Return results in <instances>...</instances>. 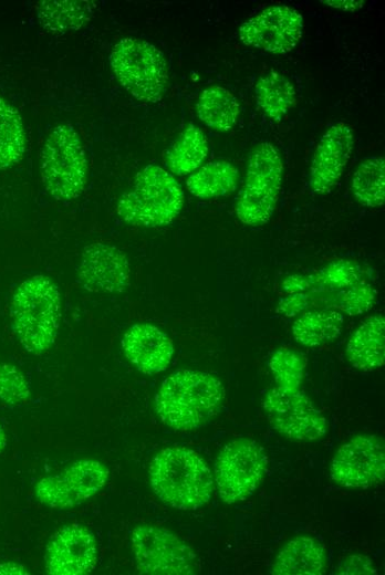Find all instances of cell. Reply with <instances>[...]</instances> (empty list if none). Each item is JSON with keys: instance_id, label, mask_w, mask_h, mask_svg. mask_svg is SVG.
I'll return each instance as SVG.
<instances>
[{"instance_id": "26", "label": "cell", "mask_w": 385, "mask_h": 575, "mask_svg": "<svg viewBox=\"0 0 385 575\" xmlns=\"http://www.w3.org/2000/svg\"><path fill=\"white\" fill-rule=\"evenodd\" d=\"M254 96L260 109L273 121L283 118L296 102L292 82L274 71L259 77L254 87Z\"/></svg>"}, {"instance_id": "17", "label": "cell", "mask_w": 385, "mask_h": 575, "mask_svg": "<svg viewBox=\"0 0 385 575\" xmlns=\"http://www.w3.org/2000/svg\"><path fill=\"white\" fill-rule=\"evenodd\" d=\"M121 346L125 357L146 375L164 372L174 354L173 339L159 327L136 323L124 333Z\"/></svg>"}, {"instance_id": "30", "label": "cell", "mask_w": 385, "mask_h": 575, "mask_svg": "<svg viewBox=\"0 0 385 575\" xmlns=\"http://www.w3.org/2000/svg\"><path fill=\"white\" fill-rule=\"evenodd\" d=\"M31 390L23 373L14 365L0 363V400L9 405L24 404Z\"/></svg>"}, {"instance_id": "3", "label": "cell", "mask_w": 385, "mask_h": 575, "mask_svg": "<svg viewBox=\"0 0 385 575\" xmlns=\"http://www.w3.org/2000/svg\"><path fill=\"white\" fill-rule=\"evenodd\" d=\"M62 315L61 294L45 275H33L15 289L10 316L22 347L34 355L49 351L55 342Z\"/></svg>"}, {"instance_id": "35", "label": "cell", "mask_w": 385, "mask_h": 575, "mask_svg": "<svg viewBox=\"0 0 385 575\" xmlns=\"http://www.w3.org/2000/svg\"><path fill=\"white\" fill-rule=\"evenodd\" d=\"M7 445V436L3 429L0 427V452L4 449Z\"/></svg>"}, {"instance_id": "10", "label": "cell", "mask_w": 385, "mask_h": 575, "mask_svg": "<svg viewBox=\"0 0 385 575\" xmlns=\"http://www.w3.org/2000/svg\"><path fill=\"white\" fill-rule=\"evenodd\" d=\"M110 478L108 468L93 458L79 459L58 474L41 478L34 494L51 509H72L94 496Z\"/></svg>"}, {"instance_id": "9", "label": "cell", "mask_w": 385, "mask_h": 575, "mask_svg": "<svg viewBox=\"0 0 385 575\" xmlns=\"http://www.w3.org/2000/svg\"><path fill=\"white\" fill-rule=\"evenodd\" d=\"M267 468V453L257 441L238 438L228 442L215 463L214 482L222 501L232 504L250 496Z\"/></svg>"}, {"instance_id": "29", "label": "cell", "mask_w": 385, "mask_h": 575, "mask_svg": "<svg viewBox=\"0 0 385 575\" xmlns=\"http://www.w3.org/2000/svg\"><path fill=\"white\" fill-rule=\"evenodd\" d=\"M305 366V356L287 347L277 349L269 359L277 386L285 389H300Z\"/></svg>"}, {"instance_id": "20", "label": "cell", "mask_w": 385, "mask_h": 575, "mask_svg": "<svg viewBox=\"0 0 385 575\" xmlns=\"http://www.w3.org/2000/svg\"><path fill=\"white\" fill-rule=\"evenodd\" d=\"M345 354L348 363L362 372H372L385 362V318L382 314L366 317L352 334Z\"/></svg>"}, {"instance_id": "11", "label": "cell", "mask_w": 385, "mask_h": 575, "mask_svg": "<svg viewBox=\"0 0 385 575\" xmlns=\"http://www.w3.org/2000/svg\"><path fill=\"white\" fill-rule=\"evenodd\" d=\"M271 426L289 439L314 441L327 431V421L301 389L271 388L262 401Z\"/></svg>"}, {"instance_id": "14", "label": "cell", "mask_w": 385, "mask_h": 575, "mask_svg": "<svg viewBox=\"0 0 385 575\" xmlns=\"http://www.w3.org/2000/svg\"><path fill=\"white\" fill-rule=\"evenodd\" d=\"M44 562L51 575L90 574L97 563L94 534L79 523L62 526L49 541Z\"/></svg>"}, {"instance_id": "24", "label": "cell", "mask_w": 385, "mask_h": 575, "mask_svg": "<svg viewBox=\"0 0 385 575\" xmlns=\"http://www.w3.org/2000/svg\"><path fill=\"white\" fill-rule=\"evenodd\" d=\"M238 178V170L231 163L214 160L191 172L186 186L197 198L214 199L232 192L237 187Z\"/></svg>"}, {"instance_id": "34", "label": "cell", "mask_w": 385, "mask_h": 575, "mask_svg": "<svg viewBox=\"0 0 385 575\" xmlns=\"http://www.w3.org/2000/svg\"><path fill=\"white\" fill-rule=\"evenodd\" d=\"M29 569L21 563L7 561L0 563V575H28Z\"/></svg>"}, {"instance_id": "18", "label": "cell", "mask_w": 385, "mask_h": 575, "mask_svg": "<svg viewBox=\"0 0 385 575\" xmlns=\"http://www.w3.org/2000/svg\"><path fill=\"white\" fill-rule=\"evenodd\" d=\"M362 275V268L356 262L334 260L314 273L285 278L282 289L287 294L333 292L363 281Z\"/></svg>"}, {"instance_id": "15", "label": "cell", "mask_w": 385, "mask_h": 575, "mask_svg": "<svg viewBox=\"0 0 385 575\" xmlns=\"http://www.w3.org/2000/svg\"><path fill=\"white\" fill-rule=\"evenodd\" d=\"M354 148V134L344 122H336L321 136L309 172V186L319 195L332 191L340 180Z\"/></svg>"}, {"instance_id": "16", "label": "cell", "mask_w": 385, "mask_h": 575, "mask_svg": "<svg viewBox=\"0 0 385 575\" xmlns=\"http://www.w3.org/2000/svg\"><path fill=\"white\" fill-rule=\"evenodd\" d=\"M77 276L82 286L90 292L122 293L129 285L131 265L122 250L96 242L83 250Z\"/></svg>"}, {"instance_id": "19", "label": "cell", "mask_w": 385, "mask_h": 575, "mask_svg": "<svg viewBox=\"0 0 385 575\" xmlns=\"http://www.w3.org/2000/svg\"><path fill=\"white\" fill-rule=\"evenodd\" d=\"M327 566L324 546L310 536H295L278 553L269 573L272 575H322Z\"/></svg>"}, {"instance_id": "4", "label": "cell", "mask_w": 385, "mask_h": 575, "mask_svg": "<svg viewBox=\"0 0 385 575\" xmlns=\"http://www.w3.org/2000/svg\"><path fill=\"white\" fill-rule=\"evenodd\" d=\"M184 206V191L175 177L156 165L144 167L117 202L118 217L137 227H163L173 222Z\"/></svg>"}, {"instance_id": "13", "label": "cell", "mask_w": 385, "mask_h": 575, "mask_svg": "<svg viewBox=\"0 0 385 575\" xmlns=\"http://www.w3.org/2000/svg\"><path fill=\"white\" fill-rule=\"evenodd\" d=\"M303 35V18L288 6H270L239 28V39L248 46L273 54L292 51Z\"/></svg>"}, {"instance_id": "1", "label": "cell", "mask_w": 385, "mask_h": 575, "mask_svg": "<svg viewBox=\"0 0 385 575\" xmlns=\"http://www.w3.org/2000/svg\"><path fill=\"white\" fill-rule=\"evenodd\" d=\"M225 401L222 383L214 375L178 369L166 377L156 396L155 408L168 427L186 431L207 425Z\"/></svg>"}, {"instance_id": "23", "label": "cell", "mask_w": 385, "mask_h": 575, "mask_svg": "<svg viewBox=\"0 0 385 575\" xmlns=\"http://www.w3.org/2000/svg\"><path fill=\"white\" fill-rule=\"evenodd\" d=\"M196 111L198 118L206 126L219 132H228L238 122L240 104L229 90L211 85L199 94Z\"/></svg>"}, {"instance_id": "8", "label": "cell", "mask_w": 385, "mask_h": 575, "mask_svg": "<svg viewBox=\"0 0 385 575\" xmlns=\"http://www.w3.org/2000/svg\"><path fill=\"white\" fill-rule=\"evenodd\" d=\"M131 550L141 574L197 573V558L191 547L165 527L150 524L136 526L131 534Z\"/></svg>"}, {"instance_id": "21", "label": "cell", "mask_w": 385, "mask_h": 575, "mask_svg": "<svg viewBox=\"0 0 385 575\" xmlns=\"http://www.w3.org/2000/svg\"><path fill=\"white\" fill-rule=\"evenodd\" d=\"M344 327V315L334 309H311L292 324L294 339L306 347H318L336 339Z\"/></svg>"}, {"instance_id": "22", "label": "cell", "mask_w": 385, "mask_h": 575, "mask_svg": "<svg viewBox=\"0 0 385 575\" xmlns=\"http://www.w3.org/2000/svg\"><path fill=\"white\" fill-rule=\"evenodd\" d=\"M94 7L89 0H44L38 4L37 15L45 30L63 33L85 25L93 17Z\"/></svg>"}, {"instance_id": "33", "label": "cell", "mask_w": 385, "mask_h": 575, "mask_svg": "<svg viewBox=\"0 0 385 575\" xmlns=\"http://www.w3.org/2000/svg\"><path fill=\"white\" fill-rule=\"evenodd\" d=\"M321 3L334 9L351 12L358 10L364 6V1L362 0H322Z\"/></svg>"}, {"instance_id": "31", "label": "cell", "mask_w": 385, "mask_h": 575, "mask_svg": "<svg viewBox=\"0 0 385 575\" xmlns=\"http://www.w3.org/2000/svg\"><path fill=\"white\" fill-rule=\"evenodd\" d=\"M375 299V289L371 284L361 281L340 290L337 311L348 315H358L367 312L373 306Z\"/></svg>"}, {"instance_id": "28", "label": "cell", "mask_w": 385, "mask_h": 575, "mask_svg": "<svg viewBox=\"0 0 385 575\" xmlns=\"http://www.w3.org/2000/svg\"><path fill=\"white\" fill-rule=\"evenodd\" d=\"M25 150V132L19 112L0 96V169L19 163Z\"/></svg>"}, {"instance_id": "25", "label": "cell", "mask_w": 385, "mask_h": 575, "mask_svg": "<svg viewBox=\"0 0 385 575\" xmlns=\"http://www.w3.org/2000/svg\"><path fill=\"white\" fill-rule=\"evenodd\" d=\"M208 150V140L204 132L189 124L167 149L165 163L175 175L191 174L202 165Z\"/></svg>"}, {"instance_id": "2", "label": "cell", "mask_w": 385, "mask_h": 575, "mask_svg": "<svg viewBox=\"0 0 385 575\" xmlns=\"http://www.w3.org/2000/svg\"><path fill=\"white\" fill-rule=\"evenodd\" d=\"M148 477L159 500L177 510H196L205 505L215 487L206 461L186 447L162 449L149 464Z\"/></svg>"}, {"instance_id": "7", "label": "cell", "mask_w": 385, "mask_h": 575, "mask_svg": "<svg viewBox=\"0 0 385 575\" xmlns=\"http://www.w3.org/2000/svg\"><path fill=\"white\" fill-rule=\"evenodd\" d=\"M282 176L283 164L275 146L268 142L256 145L237 196L236 215L241 223L260 227L270 220L279 199Z\"/></svg>"}, {"instance_id": "5", "label": "cell", "mask_w": 385, "mask_h": 575, "mask_svg": "<svg viewBox=\"0 0 385 575\" xmlns=\"http://www.w3.org/2000/svg\"><path fill=\"white\" fill-rule=\"evenodd\" d=\"M112 71L119 84L136 100L159 102L168 86V64L165 55L152 43L124 38L110 54Z\"/></svg>"}, {"instance_id": "12", "label": "cell", "mask_w": 385, "mask_h": 575, "mask_svg": "<svg viewBox=\"0 0 385 575\" xmlns=\"http://www.w3.org/2000/svg\"><path fill=\"white\" fill-rule=\"evenodd\" d=\"M331 479L341 487L370 488L385 477V445L375 435H357L343 443L333 457Z\"/></svg>"}, {"instance_id": "6", "label": "cell", "mask_w": 385, "mask_h": 575, "mask_svg": "<svg viewBox=\"0 0 385 575\" xmlns=\"http://www.w3.org/2000/svg\"><path fill=\"white\" fill-rule=\"evenodd\" d=\"M40 170L46 191L56 200H73L84 191L87 160L71 124H59L50 132L41 150Z\"/></svg>"}, {"instance_id": "27", "label": "cell", "mask_w": 385, "mask_h": 575, "mask_svg": "<svg viewBox=\"0 0 385 575\" xmlns=\"http://www.w3.org/2000/svg\"><path fill=\"white\" fill-rule=\"evenodd\" d=\"M352 194L357 202L367 208H377L385 201V159L372 156L363 159L351 180Z\"/></svg>"}, {"instance_id": "32", "label": "cell", "mask_w": 385, "mask_h": 575, "mask_svg": "<svg viewBox=\"0 0 385 575\" xmlns=\"http://www.w3.org/2000/svg\"><path fill=\"white\" fill-rule=\"evenodd\" d=\"M335 574H361L375 575L378 574L373 561L361 554H352L340 561L335 567Z\"/></svg>"}]
</instances>
